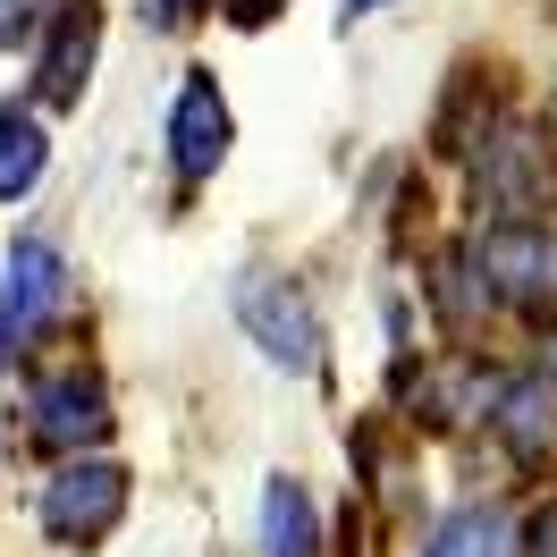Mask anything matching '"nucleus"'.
I'll list each match as a JSON object with an SVG mask.
<instances>
[{
  "instance_id": "obj_10",
  "label": "nucleus",
  "mask_w": 557,
  "mask_h": 557,
  "mask_svg": "<svg viewBox=\"0 0 557 557\" xmlns=\"http://www.w3.org/2000/svg\"><path fill=\"white\" fill-rule=\"evenodd\" d=\"M42 161H51L42 119H35V110H0V203H17V195L42 177Z\"/></svg>"
},
{
  "instance_id": "obj_17",
  "label": "nucleus",
  "mask_w": 557,
  "mask_h": 557,
  "mask_svg": "<svg viewBox=\"0 0 557 557\" xmlns=\"http://www.w3.org/2000/svg\"><path fill=\"white\" fill-rule=\"evenodd\" d=\"M372 9H388V0H338V26H363Z\"/></svg>"
},
{
  "instance_id": "obj_2",
  "label": "nucleus",
  "mask_w": 557,
  "mask_h": 557,
  "mask_svg": "<svg viewBox=\"0 0 557 557\" xmlns=\"http://www.w3.org/2000/svg\"><path fill=\"white\" fill-rule=\"evenodd\" d=\"M237 321H245V338L271 355L278 372H313L321 363V321H313V305H305V287H287V278H271V271H237Z\"/></svg>"
},
{
  "instance_id": "obj_4",
  "label": "nucleus",
  "mask_w": 557,
  "mask_h": 557,
  "mask_svg": "<svg viewBox=\"0 0 557 557\" xmlns=\"http://www.w3.org/2000/svg\"><path fill=\"white\" fill-rule=\"evenodd\" d=\"M35 440L42 448H60V456H76V448H94L110 431V388H102V372H51V381L35 388Z\"/></svg>"
},
{
  "instance_id": "obj_15",
  "label": "nucleus",
  "mask_w": 557,
  "mask_h": 557,
  "mask_svg": "<svg viewBox=\"0 0 557 557\" xmlns=\"http://www.w3.org/2000/svg\"><path fill=\"white\" fill-rule=\"evenodd\" d=\"M271 9H278V0H228V17H237V26H262Z\"/></svg>"
},
{
  "instance_id": "obj_9",
  "label": "nucleus",
  "mask_w": 557,
  "mask_h": 557,
  "mask_svg": "<svg viewBox=\"0 0 557 557\" xmlns=\"http://www.w3.org/2000/svg\"><path fill=\"white\" fill-rule=\"evenodd\" d=\"M262 557H313V498L287 473L262 490Z\"/></svg>"
},
{
  "instance_id": "obj_11",
  "label": "nucleus",
  "mask_w": 557,
  "mask_h": 557,
  "mask_svg": "<svg viewBox=\"0 0 557 557\" xmlns=\"http://www.w3.org/2000/svg\"><path fill=\"white\" fill-rule=\"evenodd\" d=\"M516 541H507V516L498 507H456L440 532H431V549L422 557H507Z\"/></svg>"
},
{
  "instance_id": "obj_13",
  "label": "nucleus",
  "mask_w": 557,
  "mask_h": 557,
  "mask_svg": "<svg viewBox=\"0 0 557 557\" xmlns=\"http://www.w3.org/2000/svg\"><path fill=\"white\" fill-rule=\"evenodd\" d=\"M523 557H557V498L532 516V532H523Z\"/></svg>"
},
{
  "instance_id": "obj_1",
  "label": "nucleus",
  "mask_w": 557,
  "mask_h": 557,
  "mask_svg": "<svg viewBox=\"0 0 557 557\" xmlns=\"http://www.w3.org/2000/svg\"><path fill=\"white\" fill-rule=\"evenodd\" d=\"M119 516H127V465H110V456H69V465L42 482V532H51L60 549L110 541Z\"/></svg>"
},
{
  "instance_id": "obj_3",
  "label": "nucleus",
  "mask_w": 557,
  "mask_h": 557,
  "mask_svg": "<svg viewBox=\"0 0 557 557\" xmlns=\"http://www.w3.org/2000/svg\"><path fill=\"white\" fill-rule=\"evenodd\" d=\"M473 262L498 305H523V313L557 305V237L541 220H498L490 237H473Z\"/></svg>"
},
{
  "instance_id": "obj_16",
  "label": "nucleus",
  "mask_w": 557,
  "mask_h": 557,
  "mask_svg": "<svg viewBox=\"0 0 557 557\" xmlns=\"http://www.w3.org/2000/svg\"><path fill=\"white\" fill-rule=\"evenodd\" d=\"M186 9L195 0H152V26H186Z\"/></svg>"
},
{
  "instance_id": "obj_12",
  "label": "nucleus",
  "mask_w": 557,
  "mask_h": 557,
  "mask_svg": "<svg viewBox=\"0 0 557 557\" xmlns=\"http://www.w3.org/2000/svg\"><path fill=\"white\" fill-rule=\"evenodd\" d=\"M60 9H69V0H0V51L35 42L42 26H60Z\"/></svg>"
},
{
  "instance_id": "obj_5",
  "label": "nucleus",
  "mask_w": 557,
  "mask_h": 557,
  "mask_svg": "<svg viewBox=\"0 0 557 557\" xmlns=\"http://www.w3.org/2000/svg\"><path fill=\"white\" fill-rule=\"evenodd\" d=\"M220 161H228V102H220L211 76H186V85H177V110H170V170L186 177V186H203Z\"/></svg>"
},
{
  "instance_id": "obj_6",
  "label": "nucleus",
  "mask_w": 557,
  "mask_h": 557,
  "mask_svg": "<svg viewBox=\"0 0 557 557\" xmlns=\"http://www.w3.org/2000/svg\"><path fill=\"white\" fill-rule=\"evenodd\" d=\"M490 431H498V448L516 456V465H541L557 448V381L549 372H523L490 397Z\"/></svg>"
},
{
  "instance_id": "obj_8",
  "label": "nucleus",
  "mask_w": 557,
  "mask_h": 557,
  "mask_svg": "<svg viewBox=\"0 0 557 557\" xmlns=\"http://www.w3.org/2000/svg\"><path fill=\"white\" fill-rule=\"evenodd\" d=\"M0 287H9L17 321H26V330H42V321L69 305V262H60L42 237H17V245H9V262H0Z\"/></svg>"
},
{
  "instance_id": "obj_18",
  "label": "nucleus",
  "mask_w": 557,
  "mask_h": 557,
  "mask_svg": "<svg viewBox=\"0 0 557 557\" xmlns=\"http://www.w3.org/2000/svg\"><path fill=\"white\" fill-rule=\"evenodd\" d=\"M541 372H549V381H557V330H549V338H541Z\"/></svg>"
},
{
  "instance_id": "obj_14",
  "label": "nucleus",
  "mask_w": 557,
  "mask_h": 557,
  "mask_svg": "<svg viewBox=\"0 0 557 557\" xmlns=\"http://www.w3.org/2000/svg\"><path fill=\"white\" fill-rule=\"evenodd\" d=\"M17 338H26V321H17V305H9V287H0V363L17 355Z\"/></svg>"
},
{
  "instance_id": "obj_7",
  "label": "nucleus",
  "mask_w": 557,
  "mask_h": 557,
  "mask_svg": "<svg viewBox=\"0 0 557 557\" xmlns=\"http://www.w3.org/2000/svg\"><path fill=\"white\" fill-rule=\"evenodd\" d=\"M94 42H102V0H69L60 26H51V51H42V69H35V94L51 110H76L85 76H94Z\"/></svg>"
}]
</instances>
